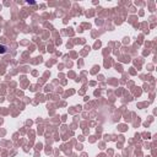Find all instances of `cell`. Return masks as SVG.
Masks as SVG:
<instances>
[{
    "label": "cell",
    "mask_w": 157,
    "mask_h": 157,
    "mask_svg": "<svg viewBox=\"0 0 157 157\" xmlns=\"http://www.w3.org/2000/svg\"><path fill=\"white\" fill-rule=\"evenodd\" d=\"M5 52H6V47L0 45V53H5Z\"/></svg>",
    "instance_id": "cell-1"
}]
</instances>
